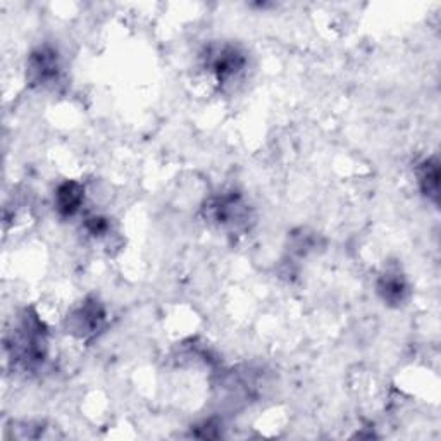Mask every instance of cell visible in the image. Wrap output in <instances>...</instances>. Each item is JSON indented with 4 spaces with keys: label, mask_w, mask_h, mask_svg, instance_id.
I'll return each mask as SVG.
<instances>
[{
    "label": "cell",
    "mask_w": 441,
    "mask_h": 441,
    "mask_svg": "<svg viewBox=\"0 0 441 441\" xmlns=\"http://www.w3.org/2000/svg\"><path fill=\"white\" fill-rule=\"evenodd\" d=\"M81 202V188L76 183H66L57 191V207L64 214H73Z\"/></svg>",
    "instance_id": "6da1fadb"
}]
</instances>
